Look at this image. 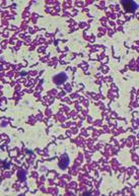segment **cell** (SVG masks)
I'll use <instances>...</instances> for the list:
<instances>
[{"label":"cell","instance_id":"cell-1","mask_svg":"<svg viewBox=\"0 0 139 196\" xmlns=\"http://www.w3.org/2000/svg\"><path fill=\"white\" fill-rule=\"evenodd\" d=\"M122 5L124 6V8L126 9V11L128 12H134L136 9H137V4L134 1H129V0H125V1H122Z\"/></svg>","mask_w":139,"mask_h":196},{"label":"cell","instance_id":"cell-2","mask_svg":"<svg viewBox=\"0 0 139 196\" xmlns=\"http://www.w3.org/2000/svg\"><path fill=\"white\" fill-rule=\"evenodd\" d=\"M66 79H67V75L62 72V73H60V74L56 75V76H54L53 80H54V83H55L56 84H62L63 83H65Z\"/></svg>","mask_w":139,"mask_h":196},{"label":"cell","instance_id":"cell-3","mask_svg":"<svg viewBox=\"0 0 139 196\" xmlns=\"http://www.w3.org/2000/svg\"><path fill=\"white\" fill-rule=\"evenodd\" d=\"M68 164H69V158L66 154L61 157L60 161H59V167L61 169H65L68 166Z\"/></svg>","mask_w":139,"mask_h":196},{"label":"cell","instance_id":"cell-4","mask_svg":"<svg viewBox=\"0 0 139 196\" xmlns=\"http://www.w3.org/2000/svg\"><path fill=\"white\" fill-rule=\"evenodd\" d=\"M17 176H19V178L20 180H21V181H24V180H26V172H24V171H20Z\"/></svg>","mask_w":139,"mask_h":196}]
</instances>
